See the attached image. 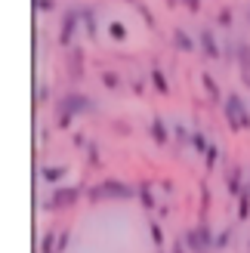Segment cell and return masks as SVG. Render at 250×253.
Wrapping results in <instances>:
<instances>
[{
  "label": "cell",
  "mask_w": 250,
  "mask_h": 253,
  "mask_svg": "<svg viewBox=\"0 0 250 253\" xmlns=\"http://www.w3.org/2000/svg\"><path fill=\"white\" fill-rule=\"evenodd\" d=\"M136 195H139V188H133L130 182H121V179H102L86 192V198L93 204H99V201H133Z\"/></svg>",
  "instance_id": "1"
},
{
  "label": "cell",
  "mask_w": 250,
  "mask_h": 253,
  "mask_svg": "<svg viewBox=\"0 0 250 253\" xmlns=\"http://www.w3.org/2000/svg\"><path fill=\"white\" fill-rule=\"evenodd\" d=\"M222 115H226V124L232 126L235 133H244V130H250V111H247V105H244V99L238 96V93H232V96H226L222 99Z\"/></svg>",
  "instance_id": "2"
},
{
  "label": "cell",
  "mask_w": 250,
  "mask_h": 253,
  "mask_svg": "<svg viewBox=\"0 0 250 253\" xmlns=\"http://www.w3.org/2000/svg\"><path fill=\"white\" fill-rule=\"evenodd\" d=\"M182 241H185V247H189V253H207L210 247H213L216 241H213V232H210V225L207 222H201V225H195V229H189L182 235Z\"/></svg>",
  "instance_id": "3"
},
{
  "label": "cell",
  "mask_w": 250,
  "mask_h": 253,
  "mask_svg": "<svg viewBox=\"0 0 250 253\" xmlns=\"http://www.w3.org/2000/svg\"><path fill=\"white\" fill-rule=\"evenodd\" d=\"M59 111H65V115H71V118L90 115V111H93V99L83 96V93H65V96H62Z\"/></svg>",
  "instance_id": "4"
},
{
  "label": "cell",
  "mask_w": 250,
  "mask_h": 253,
  "mask_svg": "<svg viewBox=\"0 0 250 253\" xmlns=\"http://www.w3.org/2000/svg\"><path fill=\"white\" fill-rule=\"evenodd\" d=\"M81 201V188L78 185H65V188H56L53 198L43 204V210H62V207H74Z\"/></svg>",
  "instance_id": "5"
},
{
  "label": "cell",
  "mask_w": 250,
  "mask_h": 253,
  "mask_svg": "<svg viewBox=\"0 0 250 253\" xmlns=\"http://www.w3.org/2000/svg\"><path fill=\"white\" fill-rule=\"evenodd\" d=\"M83 16L81 9H68L65 19H62V31H59V43L62 46H71V37H74V28H78V19Z\"/></svg>",
  "instance_id": "6"
},
{
  "label": "cell",
  "mask_w": 250,
  "mask_h": 253,
  "mask_svg": "<svg viewBox=\"0 0 250 253\" xmlns=\"http://www.w3.org/2000/svg\"><path fill=\"white\" fill-rule=\"evenodd\" d=\"M238 74H241V84L250 90V43L247 41H238Z\"/></svg>",
  "instance_id": "7"
},
{
  "label": "cell",
  "mask_w": 250,
  "mask_h": 253,
  "mask_svg": "<svg viewBox=\"0 0 250 253\" xmlns=\"http://www.w3.org/2000/svg\"><path fill=\"white\" fill-rule=\"evenodd\" d=\"M198 43H201V53L207 59H216L219 56V43H216V37L210 28H201V34H198Z\"/></svg>",
  "instance_id": "8"
},
{
  "label": "cell",
  "mask_w": 250,
  "mask_h": 253,
  "mask_svg": "<svg viewBox=\"0 0 250 253\" xmlns=\"http://www.w3.org/2000/svg\"><path fill=\"white\" fill-rule=\"evenodd\" d=\"M65 65H68V78H71V81H83V53H81L78 46L68 53V62H65Z\"/></svg>",
  "instance_id": "9"
},
{
  "label": "cell",
  "mask_w": 250,
  "mask_h": 253,
  "mask_svg": "<svg viewBox=\"0 0 250 253\" xmlns=\"http://www.w3.org/2000/svg\"><path fill=\"white\" fill-rule=\"evenodd\" d=\"M148 133H152L155 145H161V148H164V145L170 142V130H167V124L161 121V118H155V121H152V126H148Z\"/></svg>",
  "instance_id": "10"
},
{
  "label": "cell",
  "mask_w": 250,
  "mask_h": 253,
  "mask_svg": "<svg viewBox=\"0 0 250 253\" xmlns=\"http://www.w3.org/2000/svg\"><path fill=\"white\" fill-rule=\"evenodd\" d=\"M173 43H176L179 53H195V41L185 34V28H173Z\"/></svg>",
  "instance_id": "11"
},
{
  "label": "cell",
  "mask_w": 250,
  "mask_h": 253,
  "mask_svg": "<svg viewBox=\"0 0 250 253\" xmlns=\"http://www.w3.org/2000/svg\"><path fill=\"white\" fill-rule=\"evenodd\" d=\"M201 86L207 90V96H210V102L213 105H222V96H219V86H216V81H213V74H201Z\"/></svg>",
  "instance_id": "12"
},
{
  "label": "cell",
  "mask_w": 250,
  "mask_h": 253,
  "mask_svg": "<svg viewBox=\"0 0 250 253\" xmlns=\"http://www.w3.org/2000/svg\"><path fill=\"white\" fill-rule=\"evenodd\" d=\"M226 185H229V192H232L235 198L247 192V188L241 185V167H232V170H229V176H226Z\"/></svg>",
  "instance_id": "13"
},
{
  "label": "cell",
  "mask_w": 250,
  "mask_h": 253,
  "mask_svg": "<svg viewBox=\"0 0 250 253\" xmlns=\"http://www.w3.org/2000/svg\"><path fill=\"white\" fill-rule=\"evenodd\" d=\"M139 204L145 210H155V195H152V182H142L139 185Z\"/></svg>",
  "instance_id": "14"
},
{
  "label": "cell",
  "mask_w": 250,
  "mask_h": 253,
  "mask_svg": "<svg viewBox=\"0 0 250 253\" xmlns=\"http://www.w3.org/2000/svg\"><path fill=\"white\" fill-rule=\"evenodd\" d=\"M41 253H59V232H46V235H43Z\"/></svg>",
  "instance_id": "15"
},
{
  "label": "cell",
  "mask_w": 250,
  "mask_h": 253,
  "mask_svg": "<svg viewBox=\"0 0 250 253\" xmlns=\"http://www.w3.org/2000/svg\"><path fill=\"white\" fill-rule=\"evenodd\" d=\"M152 84H155V90H158V93H164V96L170 93V84H167V78H164V71H161V68L152 71Z\"/></svg>",
  "instance_id": "16"
},
{
  "label": "cell",
  "mask_w": 250,
  "mask_h": 253,
  "mask_svg": "<svg viewBox=\"0 0 250 253\" xmlns=\"http://www.w3.org/2000/svg\"><path fill=\"white\" fill-rule=\"evenodd\" d=\"M204 164H207V170H213L219 164V145L216 142H210V148L204 151Z\"/></svg>",
  "instance_id": "17"
},
{
  "label": "cell",
  "mask_w": 250,
  "mask_h": 253,
  "mask_svg": "<svg viewBox=\"0 0 250 253\" xmlns=\"http://www.w3.org/2000/svg\"><path fill=\"white\" fill-rule=\"evenodd\" d=\"M189 142H192V148L198 151V155H204V151L210 148V142L204 139V133H189Z\"/></svg>",
  "instance_id": "18"
},
{
  "label": "cell",
  "mask_w": 250,
  "mask_h": 253,
  "mask_svg": "<svg viewBox=\"0 0 250 253\" xmlns=\"http://www.w3.org/2000/svg\"><path fill=\"white\" fill-rule=\"evenodd\" d=\"M41 176L46 182H59L62 176H65V167H41Z\"/></svg>",
  "instance_id": "19"
},
{
  "label": "cell",
  "mask_w": 250,
  "mask_h": 253,
  "mask_svg": "<svg viewBox=\"0 0 250 253\" xmlns=\"http://www.w3.org/2000/svg\"><path fill=\"white\" fill-rule=\"evenodd\" d=\"M108 34H111V41H127V25H124V22H111Z\"/></svg>",
  "instance_id": "20"
},
{
  "label": "cell",
  "mask_w": 250,
  "mask_h": 253,
  "mask_svg": "<svg viewBox=\"0 0 250 253\" xmlns=\"http://www.w3.org/2000/svg\"><path fill=\"white\" fill-rule=\"evenodd\" d=\"M250 216V192L238 195V219H247Z\"/></svg>",
  "instance_id": "21"
},
{
  "label": "cell",
  "mask_w": 250,
  "mask_h": 253,
  "mask_svg": "<svg viewBox=\"0 0 250 253\" xmlns=\"http://www.w3.org/2000/svg\"><path fill=\"white\" fill-rule=\"evenodd\" d=\"M148 232H152V241H155V247H161V250H164V229H161L158 222H148Z\"/></svg>",
  "instance_id": "22"
},
{
  "label": "cell",
  "mask_w": 250,
  "mask_h": 253,
  "mask_svg": "<svg viewBox=\"0 0 250 253\" xmlns=\"http://www.w3.org/2000/svg\"><path fill=\"white\" fill-rule=\"evenodd\" d=\"M102 84L108 86V90H118V86H121V74L118 71H102Z\"/></svg>",
  "instance_id": "23"
},
{
  "label": "cell",
  "mask_w": 250,
  "mask_h": 253,
  "mask_svg": "<svg viewBox=\"0 0 250 253\" xmlns=\"http://www.w3.org/2000/svg\"><path fill=\"white\" fill-rule=\"evenodd\" d=\"M83 12V28L90 37H96V19H93V9H81Z\"/></svg>",
  "instance_id": "24"
},
{
  "label": "cell",
  "mask_w": 250,
  "mask_h": 253,
  "mask_svg": "<svg viewBox=\"0 0 250 253\" xmlns=\"http://www.w3.org/2000/svg\"><path fill=\"white\" fill-rule=\"evenodd\" d=\"M34 9L37 12H49L53 9V0H34Z\"/></svg>",
  "instance_id": "25"
},
{
  "label": "cell",
  "mask_w": 250,
  "mask_h": 253,
  "mask_svg": "<svg viewBox=\"0 0 250 253\" xmlns=\"http://www.w3.org/2000/svg\"><path fill=\"white\" fill-rule=\"evenodd\" d=\"M229 235H232L229 229H226V232H219V238H216V244H213V247H216V250H222V247L229 244Z\"/></svg>",
  "instance_id": "26"
},
{
  "label": "cell",
  "mask_w": 250,
  "mask_h": 253,
  "mask_svg": "<svg viewBox=\"0 0 250 253\" xmlns=\"http://www.w3.org/2000/svg\"><path fill=\"white\" fill-rule=\"evenodd\" d=\"M71 115H65V111H59V126H62V130H68V126H71Z\"/></svg>",
  "instance_id": "27"
},
{
  "label": "cell",
  "mask_w": 250,
  "mask_h": 253,
  "mask_svg": "<svg viewBox=\"0 0 250 253\" xmlns=\"http://www.w3.org/2000/svg\"><path fill=\"white\" fill-rule=\"evenodd\" d=\"M219 25H226V28L232 25V9H222V12H219Z\"/></svg>",
  "instance_id": "28"
},
{
  "label": "cell",
  "mask_w": 250,
  "mask_h": 253,
  "mask_svg": "<svg viewBox=\"0 0 250 253\" xmlns=\"http://www.w3.org/2000/svg\"><path fill=\"white\" fill-rule=\"evenodd\" d=\"M68 247V232H59V253H65Z\"/></svg>",
  "instance_id": "29"
},
{
  "label": "cell",
  "mask_w": 250,
  "mask_h": 253,
  "mask_svg": "<svg viewBox=\"0 0 250 253\" xmlns=\"http://www.w3.org/2000/svg\"><path fill=\"white\" fill-rule=\"evenodd\" d=\"M182 3H185V6H189L192 12H198V9H201V0H182Z\"/></svg>",
  "instance_id": "30"
},
{
  "label": "cell",
  "mask_w": 250,
  "mask_h": 253,
  "mask_svg": "<svg viewBox=\"0 0 250 253\" xmlns=\"http://www.w3.org/2000/svg\"><path fill=\"white\" fill-rule=\"evenodd\" d=\"M170 253H185V241H179V244H173V250Z\"/></svg>",
  "instance_id": "31"
},
{
  "label": "cell",
  "mask_w": 250,
  "mask_h": 253,
  "mask_svg": "<svg viewBox=\"0 0 250 253\" xmlns=\"http://www.w3.org/2000/svg\"><path fill=\"white\" fill-rule=\"evenodd\" d=\"M127 3H133V6H139V3H136V0H127Z\"/></svg>",
  "instance_id": "32"
},
{
  "label": "cell",
  "mask_w": 250,
  "mask_h": 253,
  "mask_svg": "<svg viewBox=\"0 0 250 253\" xmlns=\"http://www.w3.org/2000/svg\"><path fill=\"white\" fill-rule=\"evenodd\" d=\"M247 22H250V9H247Z\"/></svg>",
  "instance_id": "33"
},
{
  "label": "cell",
  "mask_w": 250,
  "mask_h": 253,
  "mask_svg": "<svg viewBox=\"0 0 250 253\" xmlns=\"http://www.w3.org/2000/svg\"><path fill=\"white\" fill-rule=\"evenodd\" d=\"M247 192H250V182H247Z\"/></svg>",
  "instance_id": "34"
}]
</instances>
